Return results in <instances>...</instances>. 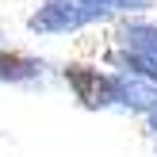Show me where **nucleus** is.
Segmentation results:
<instances>
[{"label":"nucleus","instance_id":"7ed1b4c3","mask_svg":"<svg viewBox=\"0 0 157 157\" xmlns=\"http://www.w3.org/2000/svg\"><path fill=\"white\" fill-rule=\"evenodd\" d=\"M115 96H119V107L142 111L146 119L157 111V84L142 81V77H134V73H115Z\"/></svg>","mask_w":157,"mask_h":157},{"label":"nucleus","instance_id":"f03ea898","mask_svg":"<svg viewBox=\"0 0 157 157\" xmlns=\"http://www.w3.org/2000/svg\"><path fill=\"white\" fill-rule=\"evenodd\" d=\"M65 84L73 88V96L81 100L88 111H104V107H119V96H115V73H104V69L92 65H65Z\"/></svg>","mask_w":157,"mask_h":157},{"label":"nucleus","instance_id":"20e7f679","mask_svg":"<svg viewBox=\"0 0 157 157\" xmlns=\"http://www.w3.org/2000/svg\"><path fill=\"white\" fill-rule=\"evenodd\" d=\"M42 77V61L27 58V54H15V50H0V81L8 84H27Z\"/></svg>","mask_w":157,"mask_h":157},{"label":"nucleus","instance_id":"39448f33","mask_svg":"<svg viewBox=\"0 0 157 157\" xmlns=\"http://www.w3.org/2000/svg\"><path fill=\"white\" fill-rule=\"evenodd\" d=\"M119 38H123V46H127L130 54L157 58V27H153V23H123Z\"/></svg>","mask_w":157,"mask_h":157},{"label":"nucleus","instance_id":"0eeeda50","mask_svg":"<svg viewBox=\"0 0 157 157\" xmlns=\"http://www.w3.org/2000/svg\"><path fill=\"white\" fill-rule=\"evenodd\" d=\"M146 127H150V134H153V138H157V111H153V115H150V119H146Z\"/></svg>","mask_w":157,"mask_h":157},{"label":"nucleus","instance_id":"f257e3e1","mask_svg":"<svg viewBox=\"0 0 157 157\" xmlns=\"http://www.w3.org/2000/svg\"><path fill=\"white\" fill-rule=\"evenodd\" d=\"M111 19L107 8H100L96 0H46L42 8H35L27 19V31L35 35H65V31H81L88 23Z\"/></svg>","mask_w":157,"mask_h":157},{"label":"nucleus","instance_id":"423d86ee","mask_svg":"<svg viewBox=\"0 0 157 157\" xmlns=\"http://www.w3.org/2000/svg\"><path fill=\"white\" fill-rule=\"evenodd\" d=\"M100 8H107L111 15H119V12H142V8H150V0H96Z\"/></svg>","mask_w":157,"mask_h":157}]
</instances>
